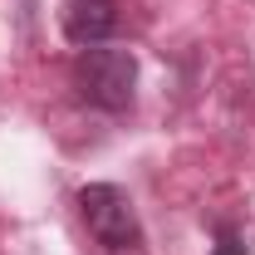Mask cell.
I'll return each mask as SVG.
<instances>
[{
	"instance_id": "obj_1",
	"label": "cell",
	"mask_w": 255,
	"mask_h": 255,
	"mask_svg": "<svg viewBox=\"0 0 255 255\" xmlns=\"http://www.w3.org/2000/svg\"><path fill=\"white\" fill-rule=\"evenodd\" d=\"M74 89H79V98L89 108H103V113L132 108V94H137V59H132V49H113V44L79 49Z\"/></svg>"
},
{
	"instance_id": "obj_3",
	"label": "cell",
	"mask_w": 255,
	"mask_h": 255,
	"mask_svg": "<svg viewBox=\"0 0 255 255\" xmlns=\"http://www.w3.org/2000/svg\"><path fill=\"white\" fill-rule=\"evenodd\" d=\"M59 25L69 44L89 49L118 30V5L113 0H59Z\"/></svg>"
},
{
	"instance_id": "obj_2",
	"label": "cell",
	"mask_w": 255,
	"mask_h": 255,
	"mask_svg": "<svg viewBox=\"0 0 255 255\" xmlns=\"http://www.w3.org/2000/svg\"><path fill=\"white\" fill-rule=\"evenodd\" d=\"M79 216L89 226V236H94L98 246H108V251H132L142 241L137 211H132L128 191L113 187V182H94V187L79 191Z\"/></svg>"
}]
</instances>
